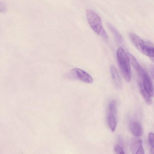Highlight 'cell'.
Segmentation results:
<instances>
[{
    "label": "cell",
    "mask_w": 154,
    "mask_h": 154,
    "mask_svg": "<svg viewBox=\"0 0 154 154\" xmlns=\"http://www.w3.org/2000/svg\"><path fill=\"white\" fill-rule=\"evenodd\" d=\"M86 14L88 23L93 30L104 38L107 39L108 35L103 27L101 19L99 15L91 9L87 10Z\"/></svg>",
    "instance_id": "cell-1"
},
{
    "label": "cell",
    "mask_w": 154,
    "mask_h": 154,
    "mask_svg": "<svg viewBox=\"0 0 154 154\" xmlns=\"http://www.w3.org/2000/svg\"><path fill=\"white\" fill-rule=\"evenodd\" d=\"M116 56L119 67L124 78L127 81H130L131 74L130 62L127 53L120 47L117 50Z\"/></svg>",
    "instance_id": "cell-2"
},
{
    "label": "cell",
    "mask_w": 154,
    "mask_h": 154,
    "mask_svg": "<svg viewBox=\"0 0 154 154\" xmlns=\"http://www.w3.org/2000/svg\"><path fill=\"white\" fill-rule=\"evenodd\" d=\"M117 108L116 102L113 100L110 102L108 107L107 120L109 126L112 131H115L117 123Z\"/></svg>",
    "instance_id": "cell-3"
},
{
    "label": "cell",
    "mask_w": 154,
    "mask_h": 154,
    "mask_svg": "<svg viewBox=\"0 0 154 154\" xmlns=\"http://www.w3.org/2000/svg\"><path fill=\"white\" fill-rule=\"evenodd\" d=\"M67 76L70 79H77L88 83H92L93 81L92 77L90 74L78 68L72 69Z\"/></svg>",
    "instance_id": "cell-4"
},
{
    "label": "cell",
    "mask_w": 154,
    "mask_h": 154,
    "mask_svg": "<svg viewBox=\"0 0 154 154\" xmlns=\"http://www.w3.org/2000/svg\"><path fill=\"white\" fill-rule=\"evenodd\" d=\"M129 36L135 47L138 51L143 54L146 46V42L144 41L140 37L134 33H130Z\"/></svg>",
    "instance_id": "cell-5"
},
{
    "label": "cell",
    "mask_w": 154,
    "mask_h": 154,
    "mask_svg": "<svg viewBox=\"0 0 154 154\" xmlns=\"http://www.w3.org/2000/svg\"><path fill=\"white\" fill-rule=\"evenodd\" d=\"M142 77L143 78V82H142L144 88L151 97H153L154 94L153 87L150 77L145 71Z\"/></svg>",
    "instance_id": "cell-6"
},
{
    "label": "cell",
    "mask_w": 154,
    "mask_h": 154,
    "mask_svg": "<svg viewBox=\"0 0 154 154\" xmlns=\"http://www.w3.org/2000/svg\"><path fill=\"white\" fill-rule=\"evenodd\" d=\"M110 71L115 85L117 88L120 89L122 85V80L116 68L113 65L110 66Z\"/></svg>",
    "instance_id": "cell-7"
},
{
    "label": "cell",
    "mask_w": 154,
    "mask_h": 154,
    "mask_svg": "<svg viewBox=\"0 0 154 154\" xmlns=\"http://www.w3.org/2000/svg\"><path fill=\"white\" fill-rule=\"evenodd\" d=\"M129 127L131 133L135 136L139 137L142 134V127L138 122L134 120L131 121L129 124Z\"/></svg>",
    "instance_id": "cell-8"
},
{
    "label": "cell",
    "mask_w": 154,
    "mask_h": 154,
    "mask_svg": "<svg viewBox=\"0 0 154 154\" xmlns=\"http://www.w3.org/2000/svg\"><path fill=\"white\" fill-rule=\"evenodd\" d=\"M127 54L129 57L130 62L137 72L138 74L141 77L145 71L139 64L136 59L131 54L127 53Z\"/></svg>",
    "instance_id": "cell-9"
},
{
    "label": "cell",
    "mask_w": 154,
    "mask_h": 154,
    "mask_svg": "<svg viewBox=\"0 0 154 154\" xmlns=\"http://www.w3.org/2000/svg\"><path fill=\"white\" fill-rule=\"evenodd\" d=\"M139 86L140 93L146 103L149 105L152 103L151 96L144 88L143 82H139Z\"/></svg>",
    "instance_id": "cell-10"
},
{
    "label": "cell",
    "mask_w": 154,
    "mask_h": 154,
    "mask_svg": "<svg viewBox=\"0 0 154 154\" xmlns=\"http://www.w3.org/2000/svg\"><path fill=\"white\" fill-rule=\"evenodd\" d=\"M107 25L109 30L114 35L116 40L119 43H122L123 41V37L119 32L112 24L108 23Z\"/></svg>",
    "instance_id": "cell-11"
},
{
    "label": "cell",
    "mask_w": 154,
    "mask_h": 154,
    "mask_svg": "<svg viewBox=\"0 0 154 154\" xmlns=\"http://www.w3.org/2000/svg\"><path fill=\"white\" fill-rule=\"evenodd\" d=\"M143 54L151 58H153L154 47L152 43L149 42H146V46Z\"/></svg>",
    "instance_id": "cell-12"
},
{
    "label": "cell",
    "mask_w": 154,
    "mask_h": 154,
    "mask_svg": "<svg viewBox=\"0 0 154 154\" xmlns=\"http://www.w3.org/2000/svg\"><path fill=\"white\" fill-rule=\"evenodd\" d=\"M142 146L141 139L138 138H134L131 141V149L133 154H135L139 147Z\"/></svg>",
    "instance_id": "cell-13"
},
{
    "label": "cell",
    "mask_w": 154,
    "mask_h": 154,
    "mask_svg": "<svg viewBox=\"0 0 154 154\" xmlns=\"http://www.w3.org/2000/svg\"><path fill=\"white\" fill-rule=\"evenodd\" d=\"M154 134L152 132H150L148 135V140L151 147L152 151L153 152L154 148Z\"/></svg>",
    "instance_id": "cell-14"
},
{
    "label": "cell",
    "mask_w": 154,
    "mask_h": 154,
    "mask_svg": "<svg viewBox=\"0 0 154 154\" xmlns=\"http://www.w3.org/2000/svg\"><path fill=\"white\" fill-rule=\"evenodd\" d=\"M115 150L116 154H119L123 151L122 147L119 145H116L115 147Z\"/></svg>",
    "instance_id": "cell-15"
},
{
    "label": "cell",
    "mask_w": 154,
    "mask_h": 154,
    "mask_svg": "<svg viewBox=\"0 0 154 154\" xmlns=\"http://www.w3.org/2000/svg\"><path fill=\"white\" fill-rule=\"evenodd\" d=\"M135 154H144V152L142 146L139 147Z\"/></svg>",
    "instance_id": "cell-16"
},
{
    "label": "cell",
    "mask_w": 154,
    "mask_h": 154,
    "mask_svg": "<svg viewBox=\"0 0 154 154\" xmlns=\"http://www.w3.org/2000/svg\"><path fill=\"white\" fill-rule=\"evenodd\" d=\"M5 7L4 5L2 2H0V11H5Z\"/></svg>",
    "instance_id": "cell-17"
},
{
    "label": "cell",
    "mask_w": 154,
    "mask_h": 154,
    "mask_svg": "<svg viewBox=\"0 0 154 154\" xmlns=\"http://www.w3.org/2000/svg\"><path fill=\"white\" fill-rule=\"evenodd\" d=\"M149 70L150 73L152 76L153 77V65H151L149 67Z\"/></svg>",
    "instance_id": "cell-18"
},
{
    "label": "cell",
    "mask_w": 154,
    "mask_h": 154,
    "mask_svg": "<svg viewBox=\"0 0 154 154\" xmlns=\"http://www.w3.org/2000/svg\"><path fill=\"white\" fill-rule=\"evenodd\" d=\"M119 154H125L123 151L121 152Z\"/></svg>",
    "instance_id": "cell-19"
}]
</instances>
